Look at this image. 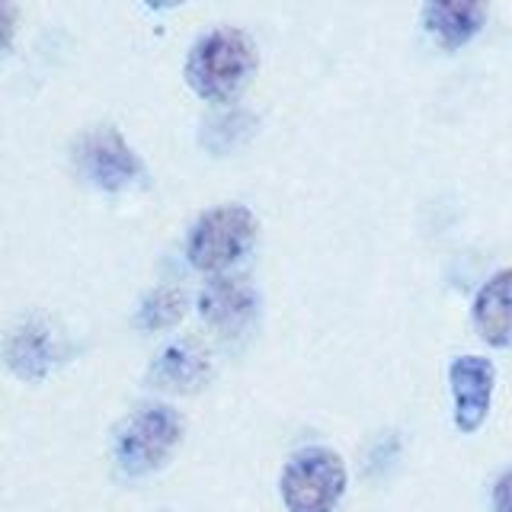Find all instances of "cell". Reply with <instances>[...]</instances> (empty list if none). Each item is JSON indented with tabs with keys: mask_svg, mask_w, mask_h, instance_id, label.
Instances as JSON below:
<instances>
[{
	"mask_svg": "<svg viewBox=\"0 0 512 512\" xmlns=\"http://www.w3.org/2000/svg\"><path fill=\"white\" fill-rule=\"evenodd\" d=\"M493 509L496 512H512V468L496 480L493 487Z\"/></svg>",
	"mask_w": 512,
	"mask_h": 512,
	"instance_id": "cell-14",
	"label": "cell"
},
{
	"mask_svg": "<svg viewBox=\"0 0 512 512\" xmlns=\"http://www.w3.org/2000/svg\"><path fill=\"white\" fill-rule=\"evenodd\" d=\"M474 324L490 346H512V269L496 272L480 288L474 301Z\"/></svg>",
	"mask_w": 512,
	"mask_h": 512,
	"instance_id": "cell-11",
	"label": "cell"
},
{
	"mask_svg": "<svg viewBox=\"0 0 512 512\" xmlns=\"http://www.w3.org/2000/svg\"><path fill=\"white\" fill-rule=\"evenodd\" d=\"M256 68V48L247 32L212 29L196 42L186 61V80L205 100H231Z\"/></svg>",
	"mask_w": 512,
	"mask_h": 512,
	"instance_id": "cell-1",
	"label": "cell"
},
{
	"mask_svg": "<svg viewBox=\"0 0 512 512\" xmlns=\"http://www.w3.org/2000/svg\"><path fill=\"white\" fill-rule=\"evenodd\" d=\"M448 381H452V394H455V426L461 432H477L490 413V397L496 381L490 359L458 356L452 368H448Z\"/></svg>",
	"mask_w": 512,
	"mask_h": 512,
	"instance_id": "cell-6",
	"label": "cell"
},
{
	"mask_svg": "<svg viewBox=\"0 0 512 512\" xmlns=\"http://www.w3.org/2000/svg\"><path fill=\"white\" fill-rule=\"evenodd\" d=\"M487 20V0H426L423 23L445 48L471 42Z\"/></svg>",
	"mask_w": 512,
	"mask_h": 512,
	"instance_id": "cell-9",
	"label": "cell"
},
{
	"mask_svg": "<svg viewBox=\"0 0 512 512\" xmlns=\"http://www.w3.org/2000/svg\"><path fill=\"white\" fill-rule=\"evenodd\" d=\"M4 356L16 375L45 378L48 368H52L58 359V336H55L52 324H48V320H39V317L23 320V324L7 336Z\"/></svg>",
	"mask_w": 512,
	"mask_h": 512,
	"instance_id": "cell-8",
	"label": "cell"
},
{
	"mask_svg": "<svg viewBox=\"0 0 512 512\" xmlns=\"http://www.w3.org/2000/svg\"><path fill=\"white\" fill-rule=\"evenodd\" d=\"M205 324L221 336L244 333L256 317V292L244 279H215L199 298Z\"/></svg>",
	"mask_w": 512,
	"mask_h": 512,
	"instance_id": "cell-7",
	"label": "cell"
},
{
	"mask_svg": "<svg viewBox=\"0 0 512 512\" xmlns=\"http://www.w3.org/2000/svg\"><path fill=\"white\" fill-rule=\"evenodd\" d=\"M183 439V420L180 413L154 404L135 410L128 420L119 426L116 436V461L125 474H151L164 464L173 448Z\"/></svg>",
	"mask_w": 512,
	"mask_h": 512,
	"instance_id": "cell-3",
	"label": "cell"
},
{
	"mask_svg": "<svg viewBox=\"0 0 512 512\" xmlns=\"http://www.w3.org/2000/svg\"><path fill=\"white\" fill-rule=\"evenodd\" d=\"M183 314H186V295L180 288H157V292H151L141 301L138 324L144 330H164L180 324Z\"/></svg>",
	"mask_w": 512,
	"mask_h": 512,
	"instance_id": "cell-12",
	"label": "cell"
},
{
	"mask_svg": "<svg viewBox=\"0 0 512 512\" xmlns=\"http://www.w3.org/2000/svg\"><path fill=\"white\" fill-rule=\"evenodd\" d=\"M256 237V218L244 205H218L189 234V263L202 272H224L244 256Z\"/></svg>",
	"mask_w": 512,
	"mask_h": 512,
	"instance_id": "cell-4",
	"label": "cell"
},
{
	"mask_svg": "<svg viewBox=\"0 0 512 512\" xmlns=\"http://www.w3.org/2000/svg\"><path fill=\"white\" fill-rule=\"evenodd\" d=\"M13 32H16V7L13 0H0V52L13 42Z\"/></svg>",
	"mask_w": 512,
	"mask_h": 512,
	"instance_id": "cell-13",
	"label": "cell"
},
{
	"mask_svg": "<svg viewBox=\"0 0 512 512\" xmlns=\"http://www.w3.org/2000/svg\"><path fill=\"white\" fill-rule=\"evenodd\" d=\"M346 493V464L330 448H304L282 471L288 512H336Z\"/></svg>",
	"mask_w": 512,
	"mask_h": 512,
	"instance_id": "cell-2",
	"label": "cell"
},
{
	"mask_svg": "<svg viewBox=\"0 0 512 512\" xmlns=\"http://www.w3.org/2000/svg\"><path fill=\"white\" fill-rule=\"evenodd\" d=\"M77 170L103 192H122L141 176V160L112 125L90 128L74 144Z\"/></svg>",
	"mask_w": 512,
	"mask_h": 512,
	"instance_id": "cell-5",
	"label": "cell"
},
{
	"mask_svg": "<svg viewBox=\"0 0 512 512\" xmlns=\"http://www.w3.org/2000/svg\"><path fill=\"white\" fill-rule=\"evenodd\" d=\"M148 7H154V10H170V7H176V4H183V0H144Z\"/></svg>",
	"mask_w": 512,
	"mask_h": 512,
	"instance_id": "cell-15",
	"label": "cell"
},
{
	"mask_svg": "<svg viewBox=\"0 0 512 512\" xmlns=\"http://www.w3.org/2000/svg\"><path fill=\"white\" fill-rule=\"evenodd\" d=\"M208 372H212V362H208L205 349L192 340H180L170 343L151 365V381L157 388L167 391H199L202 384L208 381Z\"/></svg>",
	"mask_w": 512,
	"mask_h": 512,
	"instance_id": "cell-10",
	"label": "cell"
}]
</instances>
